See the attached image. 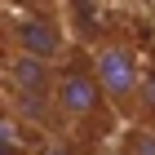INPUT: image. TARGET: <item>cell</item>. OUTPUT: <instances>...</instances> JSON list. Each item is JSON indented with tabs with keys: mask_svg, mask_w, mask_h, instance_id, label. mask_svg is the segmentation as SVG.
Returning <instances> with one entry per match:
<instances>
[{
	"mask_svg": "<svg viewBox=\"0 0 155 155\" xmlns=\"http://www.w3.org/2000/svg\"><path fill=\"white\" fill-rule=\"evenodd\" d=\"M31 155H75V151H71L67 142H58V137H45V142H40Z\"/></svg>",
	"mask_w": 155,
	"mask_h": 155,
	"instance_id": "cell-7",
	"label": "cell"
},
{
	"mask_svg": "<svg viewBox=\"0 0 155 155\" xmlns=\"http://www.w3.org/2000/svg\"><path fill=\"white\" fill-rule=\"evenodd\" d=\"M58 62L31 58V53H9L5 49V107L22 115L36 133L58 129Z\"/></svg>",
	"mask_w": 155,
	"mask_h": 155,
	"instance_id": "cell-1",
	"label": "cell"
},
{
	"mask_svg": "<svg viewBox=\"0 0 155 155\" xmlns=\"http://www.w3.org/2000/svg\"><path fill=\"white\" fill-rule=\"evenodd\" d=\"M22 5H31V9H58V0H22Z\"/></svg>",
	"mask_w": 155,
	"mask_h": 155,
	"instance_id": "cell-8",
	"label": "cell"
},
{
	"mask_svg": "<svg viewBox=\"0 0 155 155\" xmlns=\"http://www.w3.org/2000/svg\"><path fill=\"white\" fill-rule=\"evenodd\" d=\"M5 49H9V53H31V58L62 62L71 53L62 13L58 9H31V5H22L18 13L5 18Z\"/></svg>",
	"mask_w": 155,
	"mask_h": 155,
	"instance_id": "cell-4",
	"label": "cell"
},
{
	"mask_svg": "<svg viewBox=\"0 0 155 155\" xmlns=\"http://www.w3.org/2000/svg\"><path fill=\"white\" fill-rule=\"evenodd\" d=\"M27 129H31V124L5 107V115H0V155H31V137H27Z\"/></svg>",
	"mask_w": 155,
	"mask_h": 155,
	"instance_id": "cell-5",
	"label": "cell"
},
{
	"mask_svg": "<svg viewBox=\"0 0 155 155\" xmlns=\"http://www.w3.org/2000/svg\"><path fill=\"white\" fill-rule=\"evenodd\" d=\"M93 71L107 89L111 107L124 111V115H137V97H142V84H146V67H142V53L133 49V40L124 36H107L93 45Z\"/></svg>",
	"mask_w": 155,
	"mask_h": 155,
	"instance_id": "cell-3",
	"label": "cell"
},
{
	"mask_svg": "<svg viewBox=\"0 0 155 155\" xmlns=\"http://www.w3.org/2000/svg\"><path fill=\"white\" fill-rule=\"evenodd\" d=\"M53 102H58V129H67V133H93L115 111L89 53H67L58 62V93H53Z\"/></svg>",
	"mask_w": 155,
	"mask_h": 155,
	"instance_id": "cell-2",
	"label": "cell"
},
{
	"mask_svg": "<svg viewBox=\"0 0 155 155\" xmlns=\"http://www.w3.org/2000/svg\"><path fill=\"white\" fill-rule=\"evenodd\" d=\"M120 155H155V129L133 120L129 129L120 133Z\"/></svg>",
	"mask_w": 155,
	"mask_h": 155,
	"instance_id": "cell-6",
	"label": "cell"
}]
</instances>
